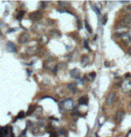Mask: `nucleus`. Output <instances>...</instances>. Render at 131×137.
Here are the masks:
<instances>
[{
    "instance_id": "nucleus-1",
    "label": "nucleus",
    "mask_w": 131,
    "mask_h": 137,
    "mask_svg": "<svg viewBox=\"0 0 131 137\" xmlns=\"http://www.w3.org/2000/svg\"><path fill=\"white\" fill-rule=\"evenodd\" d=\"M61 104L63 109H66V110H70V109H73V107H74V102H73V101L71 99H66V100L63 101L61 102Z\"/></svg>"
},
{
    "instance_id": "nucleus-2",
    "label": "nucleus",
    "mask_w": 131,
    "mask_h": 137,
    "mask_svg": "<svg viewBox=\"0 0 131 137\" xmlns=\"http://www.w3.org/2000/svg\"><path fill=\"white\" fill-rule=\"evenodd\" d=\"M124 116H125L124 110L123 109H119L118 111H116V113L114 115V121L118 124L120 123L122 119H123V118H124Z\"/></svg>"
},
{
    "instance_id": "nucleus-3",
    "label": "nucleus",
    "mask_w": 131,
    "mask_h": 137,
    "mask_svg": "<svg viewBox=\"0 0 131 137\" xmlns=\"http://www.w3.org/2000/svg\"><path fill=\"white\" fill-rule=\"evenodd\" d=\"M30 38H31V36L29 35L28 33L23 32V33H21V35L19 36L18 40H19V42H20L21 44H25V43H27V42L30 40Z\"/></svg>"
},
{
    "instance_id": "nucleus-4",
    "label": "nucleus",
    "mask_w": 131,
    "mask_h": 137,
    "mask_svg": "<svg viewBox=\"0 0 131 137\" xmlns=\"http://www.w3.org/2000/svg\"><path fill=\"white\" fill-rule=\"evenodd\" d=\"M121 87H122V89H123V91L126 92V93L131 91V81L129 79L126 78L124 81H123V83L121 84Z\"/></svg>"
},
{
    "instance_id": "nucleus-5",
    "label": "nucleus",
    "mask_w": 131,
    "mask_h": 137,
    "mask_svg": "<svg viewBox=\"0 0 131 137\" xmlns=\"http://www.w3.org/2000/svg\"><path fill=\"white\" fill-rule=\"evenodd\" d=\"M42 18V14L39 12V11H37V12L31 13L30 14V19L33 21H39L40 19Z\"/></svg>"
},
{
    "instance_id": "nucleus-6",
    "label": "nucleus",
    "mask_w": 131,
    "mask_h": 137,
    "mask_svg": "<svg viewBox=\"0 0 131 137\" xmlns=\"http://www.w3.org/2000/svg\"><path fill=\"white\" fill-rule=\"evenodd\" d=\"M117 99V95H116V93L114 92H112V93H109V95L107 97V100H106V103L108 105H112L114 103V102L116 101Z\"/></svg>"
},
{
    "instance_id": "nucleus-7",
    "label": "nucleus",
    "mask_w": 131,
    "mask_h": 137,
    "mask_svg": "<svg viewBox=\"0 0 131 137\" xmlns=\"http://www.w3.org/2000/svg\"><path fill=\"white\" fill-rule=\"evenodd\" d=\"M11 132V127H0V137H7V135Z\"/></svg>"
},
{
    "instance_id": "nucleus-8",
    "label": "nucleus",
    "mask_w": 131,
    "mask_h": 137,
    "mask_svg": "<svg viewBox=\"0 0 131 137\" xmlns=\"http://www.w3.org/2000/svg\"><path fill=\"white\" fill-rule=\"evenodd\" d=\"M70 74L73 78H76V79H79L80 77V71L78 69H74V70H70Z\"/></svg>"
},
{
    "instance_id": "nucleus-9",
    "label": "nucleus",
    "mask_w": 131,
    "mask_h": 137,
    "mask_svg": "<svg viewBox=\"0 0 131 137\" xmlns=\"http://www.w3.org/2000/svg\"><path fill=\"white\" fill-rule=\"evenodd\" d=\"M89 63V58L87 54H85L81 57V64L83 67H86V66L88 65Z\"/></svg>"
},
{
    "instance_id": "nucleus-10",
    "label": "nucleus",
    "mask_w": 131,
    "mask_h": 137,
    "mask_svg": "<svg viewBox=\"0 0 131 137\" xmlns=\"http://www.w3.org/2000/svg\"><path fill=\"white\" fill-rule=\"evenodd\" d=\"M6 47L10 52H14V53H16L17 52L16 47H15L14 44V43H12V42H8V43L6 44Z\"/></svg>"
},
{
    "instance_id": "nucleus-11",
    "label": "nucleus",
    "mask_w": 131,
    "mask_h": 137,
    "mask_svg": "<svg viewBox=\"0 0 131 137\" xmlns=\"http://www.w3.org/2000/svg\"><path fill=\"white\" fill-rule=\"evenodd\" d=\"M79 102L81 105H87V102H88V98L87 96H82V97H80L79 99Z\"/></svg>"
},
{
    "instance_id": "nucleus-12",
    "label": "nucleus",
    "mask_w": 131,
    "mask_h": 137,
    "mask_svg": "<svg viewBox=\"0 0 131 137\" xmlns=\"http://www.w3.org/2000/svg\"><path fill=\"white\" fill-rule=\"evenodd\" d=\"M68 89H70L73 93H76L77 92V86H76V84H69L68 86H67Z\"/></svg>"
},
{
    "instance_id": "nucleus-13",
    "label": "nucleus",
    "mask_w": 131,
    "mask_h": 137,
    "mask_svg": "<svg viewBox=\"0 0 131 137\" xmlns=\"http://www.w3.org/2000/svg\"><path fill=\"white\" fill-rule=\"evenodd\" d=\"M131 23V14H128L124 16V24Z\"/></svg>"
},
{
    "instance_id": "nucleus-14",
    "label": "nucleus",
    "mask_w": 131,
    "mask_h": 137,
    "mask_svg": "<svg viewBox=\"0 0 131 137\" xmlns=\"http://www.w3.org/2000/svg\"><path fill=\"white\" fill-rule=\"evenodd\" d=\"M85 27H86V29H87V30L88 31L89 33H92L91 27H90V25H89V23H88V21H87V20H85Z\"/></svg>"
},
{
    "instance_id": "nucleus-15",
    "label": "nucleus",
    "mask_w": 131,
    "mask_h": 137,
    "mask_svg": "<svg viewBox=\"0 0 131 137\" xmlns=\"http://www.w3.org/2000/svg\"><path fill=\"white\" fill-rule=\"evenodd\" d=\"M52 34H53V35L54 36V37H60V36H61V34H60V32H59L58 30H53V31H52Z\"/></svg>"
},
{
    "instance_id": "nucleus-16",
    "label": "nucleus",
    "mask_w": 131,
    "mask_h": 137,
    "mask_svg": "<svg viewBox=\"0 0 131 137\" xmlns=\"http://www.w3.org/2000/svg\"><path fill=\"white\" fill-rule=\"evenodd\" d=\"M88 77L91 78V80H94V79H95V77H96V72H91V73H89V74H88Z\"/></svg>"
},
{
    "instance_id": "nucleus-17",
    "label": "nucleus",
    "mask_w": 131,
    "mask_h": 137,
    "mask_svg": "<svg viewBox=\"0 0 131 137\" xmlns=\"http://www.w3.org/2000/svg\"><path fill=\"white\" fill-rule=\"evenodd\" d=\"M59 133H60L61 135H63L64 136H67V134H68V133H67V131H66L64 128H61V129H60V131H59Z\"/></svg>"
},
{
    "instance_id": "nucleus-18",
    "label": "nucleus",
    "mask_w": 131,
    "mask_h": 137,
    "mask_svg": "<svg viewBox=\"0 0 131 137\" xmlns=\"http://www.w3.org/2000/svg\"><path fill=\"white\" fill-rule=\"evenodd\" d=\"M93 10L96 13V14H97L98 16L100 15V10L97 8V6H96V5H94V6H93Z\"/></svg>"
},
{
    "instance_id": "nucleus-19",
    "label": "nucleus",
    "mask_w": 131,
    "mask_h": 137,
    "mask_svg": "<svg viewBox=\"0 0 131 137\" xmlns=\"http://www.w3.org/2000/svg\"><path fill=\"white\" fill-rule=\"evenodd\" d=\"M102 21H103V25H105L106 22H107V14H104L102 19Z\"/></svg>"
},
{
    "instance_id": "nucleus-20",
    "label": "nucleus",
    "mask_w": 131,
    "mask_h": 137,
    "mask_svg": "<svg viewBox=\"0 0 131 137\" xmlns=\"http://www.w3.org/2000/svg\"><path fill=\"white\" fill-rule=\"evenodd\" d=\"M24 14H25V12H24V11H22V12H20V14H19V15H18V16H17V18L20 19V20H21V19L22 18V17H23Z\"/></svg>"
},
{
    "instance_id": "nucleus-21",
    "label": "nucleus",
    "mask_w": 131,
    "mask_h": 137,
    "mask_svg": "<svg viewBox=\"0 0 131 137\" xmlns=\"http://www.w3.org/2000/svg\"><path fill=\"white\" fill-rule=\"evenodd\" d=\"M84 45H85V47H86V48L88 49L89 51H91V50H90V47L88 46V44H87V40H84Z\"/></svg>"
},
{
    "instance_id": "nucleus-22",
    "label": "nucleus",
    "mask_w": 131,
    "mask_h": 137,
    "mask_svg": "<svg viewBox=\"0 0 131 137\" xmlns=\"http://www.w3.org/2000/svg\"><path fill=\"white\" fill-rule=\"evenodd\" d=\"M58 4L62 6H66V5H68V3L67 2H58Z\"/></svg>"
},
{
    "instance_id": "nucleus-23",
    "label": "nucleus",
    "mask_w": 131,
    "mask_h": 137,
    "mask_svg": "<svg viewBox=\"0 0 131 137\" xmlns=\"http://www.w3.org/2000/svg\"><path fill=\"white\" fill-rule=\"evenodd\" d=\"M23 117H24V113H23V112H22V111L20 112V113H19L18 118H21H21H23Z\"/></svg>"
},
{
    "instance_id": "nucleus-24",
    "label": "nucleus",
    "mask_w": 131,
    "mask_h": 137,
    "mask_svg": "<svg viewBox=\"0 0 131 137\" xmlns=\"http://www.w3.org/2000/svg\"><path fill=\"white\" fill-rule=\"evenodd\" d=\"M127 33V35H128V37H129V39L131 40V30H129V31H128V32H126Z\"/></svg>"
},
{
    "instance_id": "nucleus-25",
    "label": "nucleus",
    "mask_w": 131,
    "mask_h": 137,
    "mask_svg": "<svg viewBox=\"0 0 131 137\" xmlns=\"http://www.w3.org/2000/svg\"><path fill=\"white\" fill-rule=\"evenodd\" d=\"M78 28L80 29V30L81 29V21H78Z\"/></svg>"
},
{
    "instance_id": "nucleus-26",
    "label": "nucleus",
    "mask_w": 131,
    "mask_h": 137,
    "mask_svg": "<svg viewBox=\"0 0 131 137\" xmlns=\"http://www.w3.org/2000/svg\"><path fill=\"white\" fill-rule=\"evenodd\" d=\"M50 137H57V135H56V134H52L51 135H50Z\"/></svg>"
},
{
    "instance_id": "nucleus-27",
    "label": "nucleus",
    "mask_w": 131,
    "mask_h": 137,
    "mask_svg": "<svg viewBox=\"0 0 131 137\" xmlns=\"http://www.w3.org/2000/svg\"><path fill=\"white\" fill-rule=\"evenodd\" d=\"M129 54H130V55H131V47H130V48L129 49Z\"/></svg>"
},
{
    "instance_id": "nucleus-28",
    "label": "nucleus",
    "mask_w": 131,
    "mask_h": 137,
    "mask_svg": "<svg viewBox=\"0 0 131 137\" xmlns=\"http://www.w3.org/2000/svg\"><path fill=\"white\" fill-rule=\"evenodd\" d=\"M129 76H130V75H129V74H126V77H129Z\"/></svg>"
},
{
    "instance_id": "nucleus-29",
    "label": "nucleus",
    "mask_w": 131,
    "mask_h": 137,
    "mask_svg": "<svg viewBox=\"0 0 131 137\" xmlns=\"http://www.w3.org/2000/svg\"><path fill=\"white\" fill-rule=\"evenodd\" d=\"M129 108L131 109V102H130V103H129Z\"/></svg>"
},
{
    "instance_id": "nucleus-30",
    "label": "nucleus",
    "mask_w": 131,
    "mask_h": 137,
    "mask_svg": "<svg viewBox=\"0 0 131 137\" xmlns=\"http://www.w3.org/2000/svg\"><path fill=\"white\" fill-rule=\"evenodd\" d=\"M129 26H130V28H131V23H130V24H129Z\"/></svg>"
},
{
    "instance_id": "nucleus-31",
    "label": "nucleus",
    "mask_w": 131,
    "mask_h": 137,
    "mask_svg": "<svg viewBox=\"0 0 131 137\" xmlns=\"http://www.w3.org/2000/svg\"><path fill=\"white\" fill-rule=\"evenodd\" d=\"M0 36H1V31H0Z\"/></svg>"
},
{
    "instance_id": "nucleus-32",
    "label": "nucleus",
    "mask_w": 131,
    "mask_h": 137,
    "mask_svg": "<svg viewBox=\"0 0 131 137\" xmlns=\"http://www.w3.org/2000/svg\"><path fill=\"white\" fill-rule=\"evenodd\" d=\"M130 96H131V91H130Z\"/></svg>"
}]
</instances>
